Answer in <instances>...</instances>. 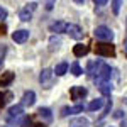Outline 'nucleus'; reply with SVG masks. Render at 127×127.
I'll list each match as a JSON object with an SVG mask.
<instances>
[{
	"label": "nucleus",
	"mask_w": 127,
	"mask_h": 127,
	"mask_svg": "<svg viewBox=\"0 0 127 127\" xmlns=\"http://www.w3.org/2000/svg\"><path fill=\"white\" fill-rule=\"evenodd\" d=\"M34 103H36V93H34L32 90L24 92V95H22V105H26V107H32Z\"/></svg>",
	"instance_id": "nucleus-9"
},
{
	"label": "nucleus",
	"mask_w": 127,
	"mask_h": 127,
	"mask_svg": "<svg viewBox=\"0 0 127 127\" xmlns=\"http://www.w3.org/2000/svg\"><path fill=\"white\" fill-rule=\"evenodd\" d=\"M2 66H3V59L0 58V69H2Z\"/></svg>",
	"instance_id": "nucleus-32"
},
{
	"label": "nucleus",
	"mask_w": 127,
	"mask_h": 127,
	"mask_svg": "<svg viewBox=\"0 0 127 127\" xmlns=\"http://www.w3.org/2000/svg\"><path fill=\"white\" fill-rule=\"evenodd\" d=\"M120 5H122V0H112V12H114V15H119Z\"/></svg>",
	"instance_id": "nucleus-23"
},
{
	"label": "nucleus",
	"mask_w": 127,
	"mask_h": 127,
	"mask_svg": "<svg viewBox=\"0 0 127 127\" xmlns=\"http://www.w3.org/2000/svg\"><path fill=\"white\" fill-rule=\"evenodd\" d=\"M5 32H7V26L5 24H0V36H3Z\"/></svg>",
	"instance_id": "nucleus-28"
},
{
	"label": "nucleus",
	"mask_w": 127,
	"mask_h": 127,
	"mask_svg": "<svg viewBox=\"0 0 127 127\" xmlns=\"http://www.w3.org/2000/svg\"><path fill=\"white\" fill-rule=\"evenodd\" d=\"M69 71H71V73H73L75 76H80V75L83 73V71H81V66H80L78 61H75V63H73V64L69 66Z\"/></svg>",
	"instance_id": "nucleus-22"
},
{
	"label": "nucleus",
	"mask_w": 127,
	"mask_h": 127,
	"mask_svg": "<svg viewBox=\"0 0 127 127\" xmlns=\"http://www.w3.org/2000/svg\"><path fill=\"white\" fill-rule=\"evenodd\" d=\"M83 108H85V107H83L81 103L73 105V107H64L63 110H61V115H63V117H68V115H73V114H81Z\"/></svg>",
	"instance_id": "nucleus-11"
},
{
	"label": "nucleus",
	"mask_w": 127,
	"mask_h": 127,
	"mask_svg": "<svg viewBox=\"0 0 127 127\" xmlns=\"http://www.w3.org/2000/svg\"><path fill=\"white\" fill-rule=\"evenodd\" d=\"M97 87H98V90H100V93H102V95H105V97H110V93H112V83H110V81L98 83Z\"/></svg>",
	"instance_id": "nucleus-16"
},
{
	"label": "nucleus",
	"mask_w": 127,
	"mask_h": 127,
	"mask_svg": "<svg viewBox=\"0 0 127 127\" xmlns=\"http://www.w3.org/2000/svg\"><path fill=\"white\" fill-rule=\"evenodd\" d=\"M66 71H68V63H59L58 66L54 68V75L56 76H63Z\"/></svg>",
	"instance_id": "nucleus-20"
},
{
	"label": "nucleus",
	"mask_w": 127,
	"mask_h": 127,
	"mask_svg": "<svg viewBox=\"0 0 127 127\" xmlns=\"http://www.w3.org/2000/svg\"><path fill=\"white\" fill-rule=\"evenodd\" d=\"M53 2H54V0H48V3H53Z\"/></svg>",
	"instance_id": "nucleus-34"
},
{
	"label": "nucleus",
	"mask_w": 127,
	"mask_h": 127,
	"mask_svg": "<svg viewBox=\"0 0 127 127\" xmlns=\"http://www.w3.org/2000/svg\"><path fill=\"white\" fill-rule=\"evenodd\" d=\"M88 51H90V48H88L87 44H81V42H78L75 48H73V54L76 56V58H83V56H87Z\"/></svg>",
	"instance_id": "nucleus-12"
},
{
	"label": "nucleus",
	"mask_w": 127,
	"mask_h": 127,
	"mask_svg": "<svg viewBox=\"0 0 127 127\" xmlns=\"http://www.w3.org/2000/svg\"><path fill=\"white\" fill-rule=\"evenodd\" d=\"M103 103H105V100L103 98H95L93 102H90V105H88V110L90 112H95V110H100V108L103 107Z\"/></svg>",
	"instance_id": "nucleus-17"
},
{
	"label": "nucleus",
	"mask_w": 127,
	"mask_h": 127,
	"mask_svg": "<svg viewBox=\"0 0 127 127\" xmlns=\"http://www.w3.org/2000/svg\"><path fill=\"white\" fill-rule=\"evenodd\" d=\"M14 78H15V75H14L12 71L2 73V76H0V87H9L10 83L14 81Z\"/></svg>",
	"instance_id": "nucleus-13"
},
{
	"label": "nucleus",
	"mask_w": 127,
	"mask_h": 127,
	"mask_svg": "<svg viewBox=\"0 0 127 127\" xmlns=\"http://www.w3.org/2000/svg\"><path fill=\"white\" fill-rule=\"evenodd\" d=\"M59 46H61V39L56 37V36H51V39H49V49L54 51V49H58Z\"/></svg>",
	"instance_id": "nucleus-21"
},
{
	"label": "nucleus",
	"mask_w": 127,
	"mask_h": 127,
	"mask_svg": "<svg viewBox=\"0 0 127 127\" xmlns=\"http://www.w3.org/2000/svg\"><path fill=\"white\" fill-rule=\"evenodd\" d=\"M124 51L127 53V37H126V42H124Z\"/></svg>",
	"instance_id": "nucleus-31"
},
{
	"label": "nucleus",
	"mask_w": 127,
	"mask_h": 127,
	"mask_svg": "<svg viewBox=\"0 0 127 127\" xmlns=\"http://www.w3.org/2000/svg\"><path fill=\"white\" fill-rule=\"evenodd\" d=\"M75 2H76V3H83L85 0H75Z\"/></svg>",
	"instance_id": "nucleus-33"
},
{
	"label": "nucleus",
	"mask_w": 127,
	"mask_h": 127,
	"mask_svg": "<svg viewBox=\"0 0 127 127\" xmlns=\"http://www.w3.org/2000/svg\"><path fill=\"white\" fill-rule=\"evenodd\" d=\"M93 2H95L97 5H105V3H107L108 0H93Z\"/></svg>",
	"instance_id": "nucleus-29"
},
{
	"label": "nucleus",
	"mask_w": 127,
	"mask_h": 127,
	"mask_svg": "<svg viewBox=\"0 0 127 127\" xmlns=\"http://www.w3.org/2000/svg\"><path fill=\"white\" fill-rule=\"evenodd\" d=\"M24 115V105H12L9 108V117H19Z\"/></svg>",
	"instance_id": "nucleus-18"
},
{
	"label": "nucleus",
	"mask_w": 127,
	"mask_h": 127,
	"mask_svg": "<svg viewBox=\"0 0 127 127\" xmlns=\"http://www.w3.org/2000/svg\"><path fill=\"white\" fill-rule=\"evenodd\" d=\"M114 117H117V119H122V117H126V112H124V110H117V112L114 114Z\"/></svg>",
	"instance_id": "nucleus-27"
},
{
	"label": "nucleus",
	"mask_w": 127,
	"mask_h": 127,
	"mask_svg": "<svg viewBox=\"0 0 127 127\" xmlns=\"http://www.w3.org/2000/svg\"><path fill=\"white\" fill-rule=\"evenodd\" d=\"M37 115H39L44 122H51L53 120V114H51V110L48 107H39L37 108Z\"/></svg>",
	"instance_id": "nucleus-14"
},
{
	"label": "nucleus",
	"mask_w": 127,
	"mask_h": 127,
	"mask_svg": "<svg viewBox=\"0 0 127 127\" xmlns=\"http://www.w3.org/2000/svg\"><path fill=\"white\" fill-rule=\"evenodd\" d=\"M66 27H68V24H64V22H54V24H51V27L49 31L51 32H54V34H61V32H66Z\"/></svg>",
	"instance_id": "nucleus-15"
},
{
	"label": "nucleus",
	"mask_w": 127,
	"mask_h": 127,
	"mask_svg": "<svg viewBox=\"0 0 127 127\" xmlns=\"http://www.w3.org/2000/svg\"><path fill=\"white\" fill-rule=\"evenodd\" d=\"M110 76H112V68H110V64H105L103 63V66L100 69V73H98L97 76H95V83H103V81H110Z\"/></svg>",
	"instance_id": "nucleus-3"
},
{
	"label": "nucleus",
	"mask_w": 127,
	"mask_h": 127,
	"mask_svg": "<svg viewBox=\"0 0 127 127\" xmlns=\"http://www.w3.org/2000/svg\"><path fill=\"white\" fill-rule=\"evenodd\" d=\"M93 36H95L98 41H103V42H110V41L114 39V32L108 29L107 26H98V27H95Z\"/></svg>",
	"instance_id": "nucleus-2"
},
{
	"label": "nucleus",
	"mask_w": 127,
	"mask_h": 127,
	"mask_svg": "<svg viewBox=\"0 0 127 127\" xmlns=\"http://www.w3.org/2000/svg\"><path fill=\"white\" fill-rule=\"evenodd\" d=\"M66 34H69V37H73V39H83V36H85V32L81 31V27L80 26H76V24H68V27H66Z\"/></svg>",
	"instance_id": "nucleus-6"
},
{
	"label": "nucleus",
	"mask_w": 127,
	"mask_h": 127,
	"mask_svg": "<svg viewBox=\"0 0 127 127\" xmlns=\"http://www.w3.org/2000/svg\"><path fill=\"white\" fill-rule=\"evenodd\" d=\"M102 66H103V61H102V59H92V61L88 63V66H87V73L92 78H95L98 73H100Z\"/></svg>",
	"instance_id": "nucleus-5"
},
{
	"label": "nucleus",
	"mask_w": 127,
	"mask_h": 127,
	"mask_svg": "<svg viewBox=\"0 0 127 127\" xmlns=\"http://www.w3.org/2000/svg\"><path fill=\"white\" fill-rule=\"evenodd\" d=\"M9 97V95H5V93H2V92H0V107H3V105H5V98Z\"/></svg>",
	"instance_id": "nucleus-25"
},
{
	"label": "nucleus",
	"mask_w": 127,
	"mask_h": 127,
	"mask_svg": "<svg viewBox=\"0 0 127 127\" xmlns=\"http://www.w3.org/2000/svg\"><path fill=\"white\" fill-rule=\"evenodd\" d=\"M53 76H54V71L49 69V68H44L42 71H41V75H39L41 85H42L44 88H49L51 85H53Z\"/></svg>",
	"instance_id": "nucleus-4"
},
{
	"label": "nucleus",
	"mask_w": 127,
	"mask_h": 127,
	"mask_svg": "<svg viewBox=\"0 0 127 127\" xmlns=\"http://www.w3.org/2000/svg\"><path fill=\"white\" fill-rule=\"evenodd\" d=\"M95 53L98 56H103V58H112V56H115V46L110 44V42L102 41V42H98L95 46Z\"/></svg>",
	"instance_id": "nucleus-1"
},
{
	"label": "nucleus",
	"mask_w": 127,
	"mask_h": 127,
	"mask_svg": "<svg viewBox=\"0 0 127 127\" xmlns=\"http://www.w3.org/2000/svg\"><path fill=\"white\" fill-rule=\"evenodd\" d=\"M110 108H112V100H107V105H105V108H103V112L100 114V119H103V117H105L108 112H110Z\"/></svg>",
	"instance_id": "nucleus-24"
},
{
	"label": "nucleus",
	"mask_w": 127,
	"mask_h": 127,
	"mask_svg": "<svg viewBox=\"0 0 127 127\" xmlns=\"http://www.w3.org/2000/svg\"><path fill=\"white\" fill-rule=\"evenodd\" d=\"M5 17H7V10H5L3 7H2V5H0V20H3Z\"/></svg>",
	"instance_id": "nucleus-26"
},
{
	"label": "nucleus",
	"mask_w": 127,
	"mask_h": 127,
	"mask_svg": "<svg viewBox=\"0 0 127 127\" xmlns=\"http://www.w3.org/2000/svg\"><path fill=\"white\" fill-rule=\"evenodd\" d=\"M36 3H29L27 7H24V9L19 12V19L20 20H24V22H29L31 19H32V12L36 10Z\"/></svg>",
	"instance_id": "nucleus-7"
},
{
	"label": "nucleus",
	"mask_w": 127,
	"mask_h": 127,
	"mask_svg": "<svg viewBox=\"0 0 127 127\" xmlns=\"http://www.w3.org/2000/svg\"><path fill=\"white\" fill-rule=\"evenodd\" d=\"M31 127H46V126H44V124H32Z\"/></svg>",
	"instance_id": "nucleus-30"
},
{
	"label": "nucleus",
	"mask_w": 127,
	"mask_h": 127,
	"mask_svg": "<svg viewBox=\"0 0 127 127\" xmlns=\"http://www.w3.org/2000/svg\"><path fill=\"white\" fill-rule=\"evenodd\" d=\"M69 95H71L73 100H83V98L87 97V88L85 87H71Z\"/></svg>",
	"instance_id": "nucleus-8"
},
{
	"label": "nucleus",
	"mask_w": 127,
	"mask_h": 127,
	"mask_svg": "<svg viewBox=\"0 0 127 127\" xmlns=\"http://www.w3.org/2000/svg\"><path fill=\"white\" fill-rule=\"evenodd\" d=\"M29 39V31L26 29H20V31H15L14 34H12V41L14 42H26V41Z\"/></svg>",
	"instance_id": "nucleus-10"
},
{
	"label": "nucleus",
	"mask_w": 127,
	"mask_h": 127,
	"mask_svg": "<svg viewBox=\"0 0 127 127\" xmlns=\"http://www.w3.org/2000/svg\"><path fill=\"white\" fill-rule=\"evenodd\" d=\"M69 126H71V127H88V126H90V122H88L85 117H78V119L69 120Z\"/></svg>",
	"instance_id": "nucleus-19"
}]
</instances>
